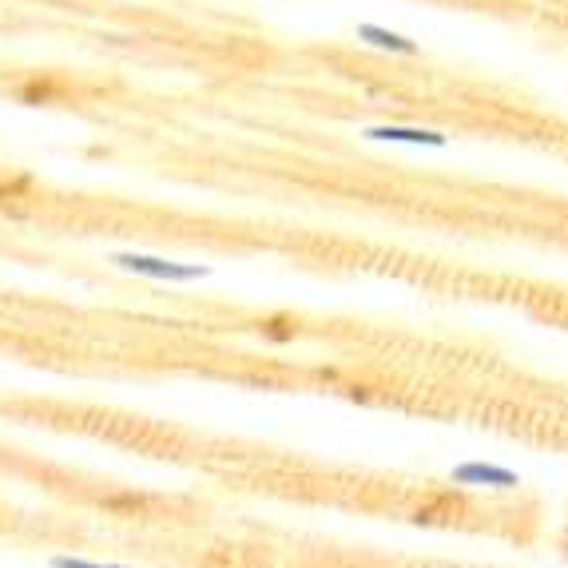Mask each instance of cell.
Returning <instances> with one entry per match:
<instances>
[{"label": "cell", "mask_w": 568, "mask_h": 568, "mask_svg": "<svg viewBox=\"0 0 568 568\" xmlns=\"http://www.w3.org/2000/svg\"><path fill=\"white\" fill-rule=\"evenodd\" d=\"M112 263L120 271H132L140 278H155V283H200L211 275V266L200 263H171V258H155V255H140V251H120L112 255Z\"/></svg>", "instance_id": "6da1fadb"}, {"label": "cell", "mask_w": 568, "mask_h": 568, "mask_svg": "<svg viewBox=\"0 0 568 568\" xmlns=\"http://www.w3.org/2000/svg\"><path fill=\"white\" fill-rule=\"evenodd\" d=\"M449 481L462 485V489H517L521 485V474L509 469V465H497V462H462L449 469Z\"/></svg>", "instance_id": "7a4b0ae2"}, {"label": "cell", "mask_w": 568, "mask_h": 568, "mask_svg": "<svg viewBox=\"0 0 568 568\" xmlns=\"http://www.w3.org/2000/svg\"><path fill=\"white\" fill-rule=\"evenodd\" d=\"M366 140L374 143H409V148H446L449 135L434 132V128H398V123H378V128H366Z\"/></svg>", "instance_id": "3957f363"}, {"label": "cell", "mask_w": 568, "mask_h": 568, "mask_svg": "<svg viewBox=\"0 0 568 568\" xmlns=\"http://www.w3.org/2000/svg\"><path fill=\"white\" fill-rule=\"evenodd\" d=\"M354 37H358L362 44H369V48L394 52V57H417V40L402 37V32H394V29H382V24H358V29H354Z\"/></svg>", "instance_id": "277c9868"}, {"label": "cell", "mask_w": 568, "mask_h": 568, "mask_svg": "<svg viewBox=\"0 0 568 568\" xmlns=\"http://www.w3.org/2000/svg\"><path fill=\"white\" fill-rule=\"evenodd\" d=\"M48 568H128V565H100V560H84V557H52Z\"/></svg>", "instance_id": "5b68a950"}]
</instances>
